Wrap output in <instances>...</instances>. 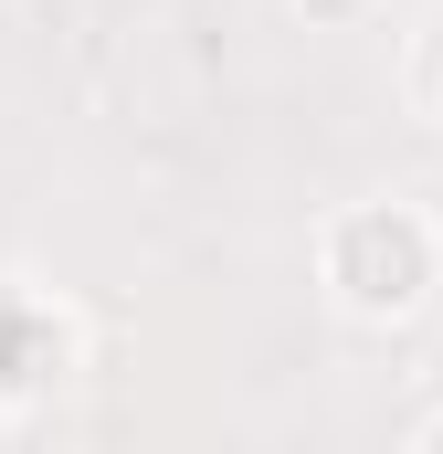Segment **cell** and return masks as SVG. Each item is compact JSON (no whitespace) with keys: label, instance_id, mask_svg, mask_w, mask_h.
<instances>
[{"label":"cell","instance_id":"obj_3","mask_svg":"<svg viewBox=\"0 0 443 454\" xmlns=\"http://www.w3.org/2000/svg\"><path fill=\"white\" fill-rule=\"evenodd\" d=\"M412 454H443V412H433V423H423V434H412Z\"/></svg>","mask_w":443,"mask_h":454},{"label":"cell","instance_id":"obj_2","mask_svg":"<svg viewBox=\"0 0 443 454\" xmlns=\"http://www.w3.org/2000/svg\"><path fill=\"white\" fill-rule=\"evenodd\" d=\"M369 11H380V0H296V21H307V32H359Z\"/></svg>","mask_w":443,"mask_h":454},{"label":"cell","instance_id":"obj_1","mask_svg":"<svg viewBox=\"0 0 443 454\" xmlns=\"http://www.w3.org/2000/svg\"><path fill=\"white\" fill-rule=\"evenodd\" d=\"M317 286L348 328H412L443 296V223L423 201H338L317 223Z\"/></svg>","mask_w":443,"mask_h":454}]
</instances>
